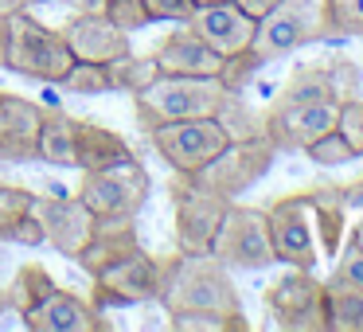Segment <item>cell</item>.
Returning a JSON list of instances; mask_svg holds the SVG:
<instances>
[{
    "label": "cell",
    "mask_w": 363,
    "mask_h": 332,
    "mask_svg": "<svg viewBox=\"0 0 363 332\" xmlns=\"http://www.w3.org/2000/svg\"><path fill=\"white\" fill-rule=\"evenodd\" d=\"M238 9L246 12V16H254V20H262L266 16L269 9H277V4H281V0H235Z\"/></svg>",
    "instance_id": "cell-36"
},
{
    "label": "cell",
    "mask_w": 363,
    "mask_h": 332,
    "mask_svg": "<svg viewBox=\"0 0 363 332\" xmlns=\"http://www.w3.org/2000/svg\"><path fill=\"white\" fill-rule=\"evenodd\" d=\"M308 211H313V227H316V246L328 258H336L340 243L347 231V207H344V184H320V188L305 192Z\"/></svg>",
    "instance_id": "cell-21"
},
{
    "label": "cell",
    "mask_w": 363,
    "mask_h": 332,
    "mask_svg": "<svg viewBox=\"0 0 363 332\" xmlns=\"http://www.w3.org/2000/svg\"><path fill=\"white\" fill-rule=\"evenodd\" d=\"M172 328H180V332H246L250 321H246V313H238V316H230V313H180V316H172Z\"/></svg>",
    "instance_id": "cell-30"
},
{
    "label": "cell",
    "mask_w": 363,
    "mask_h": 332,
    "mask_svg": "<svg viewBox=\"0 0 363 332\" xmlns=\"http://www.w3.org/2000/svg\"><path fill=\"white\" fill-rule=\"evenodd\" d=\"M324 35H332L328 0H281L277 9H269L258 20L246 55L258 67H266V63H277V59L308 48V43L324 40Z\"/></svg>",
    "instance_id": "cell-3"
},
{
    "label": "cell",
    "mask_w": 363,
    "mask_h": 332,
    "mask_svg": "<svg viewBox=\"0 0 363 332\" xmlns=\"http://www.w3.org/2000/svg\"><path fill=\"white\" fill-rule=\"evenodd\" d=\"M301 153H305L313 165H320V168H340V165H352V160H359V157H355V149H352V141L340 133V126L328 129V133H320L316 141H308Z\"/></svg>",
    "instance_id": "cell-27"
},
{
    "label": "cell",
    "mask_w": 363,
    "mask_h": 332,
    "mask_svg": "<svg viewBox=\"0 0 363 332\" xmlns=\"http://www.w3.org/2000/svg\"><path fill=\"white\" fill-rule=\"evenodd\" d=\"M102 12L110 16V24H113V28H121L125 35L145 32V28L152 24L149 9H145V0H106Z\"/></svg>",
    "instance_id": "cell-31"
},
{
    "label": "cell",
    "mask_w": 363,
    "mask_h": 332,
    "mask_svg": "<svg viewBox=\"0 0 363 332\" xmlns=\"http://www.w3.org/2000/svg\"><path fill=\"white\" fill-rule=\"evenodd\" d=\"M152 59H157V71H160V74H196V79H219V71H223V55L207 48V43L199 40V35L191 32L188 24H176V32L164 35V43L152 51Z\"/></svg>",
    "instance_id": "cell-18"
},
{
    "label": "cell",
    "mask_w": 363,
    "mask_h": 332,
    "mask_svg": "<svg viewBox=\"0 0 363 332\" xmlns=\"http://www.w3.org/2000/svg\"><path fill=\"white\" fill-rule=\"evenodd\" d=\"M328 282H347V285H363V235L355 223H347L344 243L336 250V270Z\"/></svg>",
    "instance_id": "cell-28"
},
{
    "label": "cell",
    "mask_w": 363,
    "mask_h": 332,
    "mask_svg": "<svg viewBox=\"0 0 363 332\" xmlns=\"http://www.w3.org/2000/svg\"><path fill=\"white\" fill-rule=\"evenodd\" d=\"M152 180L145 172V165L137 157L121 160L110 168H94V172H82V184L74 196L98 215V219H137L141 207L149 204Z\"/></svg>",
    "instance_id": "cell-5"
},
{
    "label": "cell",
    "mask_w": 363,
    "mask_h": 332,
    "mask_svg": "<svg viewBox=\"0 0 363 332\" xmlns=\"http://www.w3.org/2000/svg\"><path fill=\"white\" fill-rule=\"evenodd\" d=\"M211 254L227 270H266L274 266V243H269V215L266 207L230 204L215 231Z\"/></svg>",
    "instance_id": "cell-9"
},
{
    "label": "cell",
    "mask_w": 363,
    "mask_h": 332,
    "mask_svg": "<svg viewBox=\"0 0 363 332\" xmlns=\"http://www.w3.org/2000/svg\"><path fill=\"white\" fill-rule=\"evenodd\" d=\"M55 285L59 282L48 274V266H40V262H24V266L16 270V277L9 282V305L16 309V313H28V309L40 305Z\"/></svg>",
    "instance_id": "cell-25"
},
{
    "label": "cell",
    "mask_w": 363,
    "mask_h": 332,
    "mask_svg": "<svg viewBox=\"0 0 363 332\" xmlns=\"http://www.w3.org/2000/svg\"><path fill=\"white\" fill-rule=\"evenodd\" d=\"M20 321H24V328H32V332H94V328H110V321L102 316V309H94L86 297L63 289V285H55V289H51L35 309L20 313Z\"/></svg>",
    "instance_id": "cell-16"
},
{
    "label": "cell",
    "mask_w": 363,
    "mask_h": 332,
    "mask_svg": "<svg viewBox=\"0 0 363 332\" xmlns=\"http://www.w3.org/2000/svg\"><path fill=\"white\" fill-rule=\"evenodd\" d=\"M137 246H141L137 219H98L90 243L82 246V254L74 262L94 277V274H102L106 266H113L118 258H125L129 250H137Z\"/></svg>",
    "instance_id": "cell-20"
},
{
    "label": "cell",
    "mask_w": 363,
    "mask_h": 332,
    "mask_svg": "<svg viewBox=\"0 0 363 332\" xmlns=\"http://www.w3.org/2000/svg\"><path fill=\"white\" fill-rule=\"evenodd\" d=\"M20 9H28L24 0H0V16H12V12H20Z\"/></svg>",
    "instance_id": "cell-38"
},
{
    "label": "cell",
    "mask_w": 363,
    "mask_h": 332,
    "mask_svg": "<svg viewBox=\"0 0 363 332\" xmlns=\"http://www.w3.org/2000/svg\"><path fill=\"white\" fill-rule=\"evenodd\" d=\"M40 129H43L40 102L0 90V160L4 165L40 160Z\"/></svg>",
    "instance_id": "cell-14"
},
{
    "label": "cell",
    "mask_w": 363,
    "mask_h": 332,
    "mask_svg": "<svg viewBox=\"0 0 363 332\" xmlns=\"http://www.w3.org/2000/svg\"><path fill=\"white\" fill-rule=\"evenodd\" d=\"M59 32H63L71 55L82 59V63H110V59L133 51L129 35L121 28H113L106 12H74Z\"/></svg>",
    "instance_id": "cell-17"
},
{
    "label": "cell",
    "mask_w": 363,
    "mask_h": 332,
    "mask_svg": "<svg viewBox=\"0 0 363 332\" xmlns=\"http://www.w3.org/2000/svg\"><path fill=\"white\" fill-rule=\"evenodd\" d=\"M227 102L230 90L219 79H196V74H157L141 94H133L137 126L145 133L180 118H219Z\"/></svg>",
    "instance_id": "cell-2"
},
{
    "label": "cell",
    "mask_w": 363,
    "mask_h": 332,
    "mask_svg": "<svg viewBox=\"0 0 363 332\" xmlns=\"http://www.w3.org/2000/svg\"><path fill=\"white\" fill-rule=\"evenodd\" d=\"M269 215V243H274V258L281 266H301L313 270L320 258V246H316V227H313V211H308L305 192L297 196H277L266 207Z\"/></svg>",
    "instance_id": "cell-12"
},
{
    "label": "cell",
    "mask_w": 363,
    "mask_h": 332,
    "mask_svg": "<svg viewBox=\"0 0 363 332\" xmlns=\"http://www.w3.org/2000/svg\"><path fill=\"white\" fill-rule=\"evenodd\" d=\"M266 313L285 332H328L324 282H316L313 270L289 266V274L266 285Z\"/></svg>",
    "instance_id": "cell-11"
},
{
    "label": "cell",
    "mask_w": 363,
    "mask_h": 332,
    "mask_svg": "<svg viewBox=\"0 0 363 332\" xmlns=\"http://www.w3.org/2000/svg\"><path fill=\"white\" fill-rule=\"evenodd\" d=\"M28 9H35V4H51V0H24Z\"/></svg>",
    "instance_id": "cell-41"
},
{
    "label": "cell",
    "mask_w": 363,
    "mask_h": 332,
    "mask_svg": "<svg viewBox=\"0 0 363 332\" xmlns=\"http://www.w3.org/2000/svg\"><path fill=\"white\" fill-rule=\"evenodd\" d=\"M0 243L12 246H43V227L35 215V192L16 188V184L0 180Z\"/></svg>",
    "instance_id": "cell-19"
},
{
    "label": "cell",
    "mask_w": 363,
    "mask_h": 332,
    "mask_svg": "<svg viewBox=\"0 0 363 332\" xmlns=\"http://www.w3.org/2000/svg\"><path fill=\"white\" fill-rule=\"evenodd\" d=\"M160 305L168 316L180 313H242V297H238L230 270L215 258L211 250L203 254H168V274L164 289H160Z\"/></svg>",
    "instance_id": "cell-1"
},
{
    "label": "cell",
    "mask_w": 363,
    "mask_h": 332,
    "mask_svg": "<svg viewBox=\"0 0 363 332\" xmlns=\"http://www.w3.org/2000/svg\"><path fill=\"white\" fill-rule=\"evenodd\" d=\"M199 4H223V0H196V9H199Z\"/></svg>",
    "instance_id": "cell-42"
},
{
    "label": "cell",
    "mask_w": 363,
    "mask_h": 332,
    "mask_svg": "<svg viewBox=\"0 0 363 332\" xmlns=\"http://www.w3.org/2000/svg\"><path fill=\"white\" fill-rule=\"evenodd\" d=\"M59 87L71 90V94H82V98H98V94H110V74H106V63H82V59H74Z\"/></svg>",
    "instance_id": "cell-29"
},
{
    "label": "cell",
    "mask_w": 363,
    "mask_h": 332,
    "mask_svg": "<svg viewBox=\"0 0 363 332\" xmlns=\"http://www.w3.org/2000/svg\"><path fill=\"white\" fill-rule=\"evenodd\" d=\"M332 35H363V0H328Z\"/></svg>",
    "instance_id": "cell-32"
},
{
    "label": "cell",
    "mask_w": 363,
    "mask_h": 332,
    "mask_svg": "<svg viewBox=\"0 0 363 332\" xmlns=\"http://www.w3.org/2000/svg\"><path fill=\"white\" fill-rule=\"evenodd\" d=\"M344 207H347V223H355L363 235V180L344 184Z\"/></svg>",
    "instance_id": "cell-35"
},
{
    "label": "cell",
    "mask_w": 363,
    "mask_h": 332,
    "mask_svg": "<svg viewBox=\"0 0 363 332\" xmlns=\"http://www.w3.org/2000/svg\"><path fill=\"white\" fill-rule=\"evenodd\" d=\"M149 145L164 157V165L180 176H196L230 145V133L219 118H180L149 129Z\"/></svg>",
    "instance_id": "cell-6"
},
{
    "label": "cell",
    "mask_w": 363,
    "mask_h": 332,
    "mask_svg": "<svg viewBox=\"0 0 363 332\" xmlns=\"http://www.w3.org/2000/svg\"><path fill=\"white\" fill-rule=\"evenodd\" d=\"M40 160L55 168L79 165V118L67 110H43L40 129Z\"/></svg>",
    "instance_id": "cell-23"
},
{
    "label": "cell",
    "mask_w": 363,
    "mask_h": 332,
    "mask_svg": "<svg viewBox=\"0 0 363 332\" xmlns=\"http://www.w3.org/2000/svg\"><path fill=\"white\" fill-rule=\"evenodd\" d=\"M168 196H172V211H176V246L184 254L211 250L215 231H219L223 215L235 199L219 196L215 188L199 184L196 176H180V172L168 184Z\"/></svg>",
    "instance_id": "cell-8"
},
{
    "label": "cell",
    "mask_w": 363,
    "mask_h": 332,
    "mask_svg": "<svg viewBox=\"0 0 363 332\" xmlns=\"http://www.w3.org/2000/svg\"><path fill=\"white\" fill-rule=\"evenodd\" d=\"M324 316L328 332H363V285L324 282Z\"/></svg>",
    "instance_id": "cell-24"
},
{
    "label": "cell",
    "mask_w": 363,
    "mask_h": 332,
    "mask_svg": "<svg viewBox=\"0 0 363 332\" xmlns=\"http://www.w3.org/2000/svg\"><path fill=\"white\" fill-rule=\"evenodd\" d=\"M340 133L352 141L355 157H363V98H347L344 110H340Z\"/></svg>",
    "instance_id": "cell-34"
},
{
    "label": "cell",
    "mask_w": 363,
    "mask_h": 332,
    "mask_svg": "<svg viewBox=\"0 0 363 332\" xmlns=\"http://www.w3.org/2000/svg\"><path fill=\"white\" fill-rule=\"evenodd\" d=\"M188 28L211 51H219L223 59H230V55H242V51L250 48L258 20L246 16L235 0H223V4H199V9L191 12Z\"/></svg>",
    "instance_id": "cell-15"
},
{
    "label": "cell",
    "mask_w": 363,
    "mask_h": 332,
    "mask_svg": "<svg viewBox=\"0 0 363 332\" xmlns=\"http://www.w3.org/2000/svg\"><path fill=\"white\" fill-rule=\"evenodd\" d=\"M274 160H277V145L269 141L266 129H262V133H250V137H235L211 165L199 168L196 180L207 184V188H215L219 196L235 199V196H242L246 188H254V184L274 168Z\"/></svg>",
    "instance_id": "cell-10"
},
{
    "label": "cell",
    "mask_w": 363,
    "mask_h": 332,
    "mask_svg": "<svg viewBox=\"0 0 363 332\" xmlns=\"http://www.w3.org/2000/svg\"><path fill=\"white\" fill-rule=\"evenodd\" d=\"M152 24H188L196 12V0H145Z\"/></svg>",
    "instance_id": "cell-33"
},
{
    "label": "cell",
    "mask_w": 363,
    "mask_h": 332,
    "mask_svg": "<svg viewBox=\"0 0 363 332\" xmlns=\"http://www.w3.org/2000/svg\"><path fill=\"white\" fill-rule=\"evenodd\" d=\"M4 48H9V16H0V63H4Z\"/></svg>",
    "instance_id": "cell-39"
},
{
    "label": "cell",
    "mask_w": 363,
    "mask_h": 332,
    "mask_svg": "<svg viewBox=\"0 0 363 332\" xmlns=\"http://www.w3.org/2000/svg\"><path fill=\"white\" fill-rule=\"evenodd\" d=\"M106 74H110V90H121V94H141V90L149 87L160 71H157V59H152V55H133V51H125V55H118V59L106 63Z\"/></svg>",
    "instance_id": "cell-26"
},
{
    "label": "cell",
    "mask_w": 363,
    "mask_h": 332,
    "mask_svg": "<svg viewBox=\"0 0 363 332\" xmlns=\"http://www.w3.org/2000/svg\"><path fill=\"white\" fill-rule=\"evenodd\" d=\"M9 285H0V316H4V313H9Z\"/></svg>",
    "instance_id": "cell-40"
},
{
    "label": "cell",
    "mask_w": 363,
    "mask_h": 332,
    "mask_svg": "<svg viewBox=\"0 0 363 332\" xmlns=\"http://www.w3.org/2000/svg\"><path fill=\"white\" fill-rule=\"evenodd\" d=\"M35 215H40V227H43V243L71 262L82 254V246L90 243L98 223V215L79 196H55V192L35 196Z\"/></svg>",
    "instance_id": "cell-13"
},
{
    "label": "cell",
    "mask_w": 363,
    "mask_h": 332,
    "mask_svg": "<svg viewBox=\"0 0 363 332\" xmlns=\"http://www.w3.org/2000/svg\"><path fill=\"white\" fill-rule=\"evenodd\" d=\"M137 157L133 145L125 141L121 133H113L110 126L102 121H86L79 118V165L82 172H94V168H110V165H121V160Z\"/></svg>",
    "instance_id": "cell-22"
},
{
    "label": "cell",
    "mask_w": 363,
    "mask_h": 332,
    "mask_svg": "<svg viewBox=\"0 0 363 332\" xmlns=\"http://www.w3.org/2000/svg\"><path fill=\"white\" fill-rule=\"evenodd\" d=\"M59 4H67L71 12H102L106 0H59Z\"/></svg>",
    "instance_id": "cell-37"
},
{
    "label": "cell",
    "mask_w": 363,
    "mask_h": 332,
    "mask_svg": "<svg viewBox=\"0 0 363 332\" xmlns=\"http://www.w3.org/2000/svg\"><path fill=\"white\" fill-rule=\"evenodd\" d=\"M164 274H168V258H152L145 246H137L113 266H106L102 274H94L90 305L102 309V313L118 305H149L164 289Z\"/></svg>",
    "instance_id": "cell-7"
},
{
    "label": "cell",
    "mask_w": 363,
    "mask_h": 332,
    "mask_svg": "<svg viewBox=\"0 0 363 332\" xmlns=\"http://www.w3.org/2000/svg\"><path fill=\"white\" fill-rule=\"evenodd\" d=\"M71 63L74 55L59 28H48L28 9L9 16V48H4V63H0L4 71L24 74V79H40V82H63Z\"/></svg>",
    "instance_id": "cell-4"
}]
</instances>
